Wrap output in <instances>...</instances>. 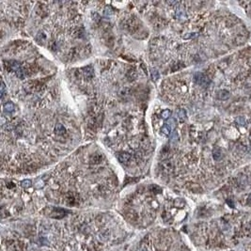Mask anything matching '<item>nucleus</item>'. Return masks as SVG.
I'll use <instances>...</instances> for the list:
<instances>
[{"mask_svg":"<svg viewBox=\"0 0 251 251\" xmlns=\"http://www.w3.org/2000/svg\"><path fill=\"white\" fill-rule=\"evenodd\" d=\"M70 212L65 210L63 208H58V207H53L50 209L49 211V216L50 217H53V218H56V219H61L63 218L64 216H66Z\"/></svg>","mask_w":251,"mask_h":251,"instance_id":"f257e3e1","label":"nucleus"},{"mask_svg":"<svg viewBox=\"0 0 251 251\" xmlns=\"http://www.w3.org/2000/svg\"><path fill=\"white\" fill-rule=\"evenodd\" d=\"M194 81L195 83H197V85H200L201 87H208L209 84H210V79L209 77L204 75L201 74V72H197V74L194 75Z\"/></svg>","mask_w":251,"mask_h":251,"instance_id":"f03ea898","label":"nucleus"},{"mask_svg":"<svg viewBox=\"0 0 251 251\" xmlns=\"http://www.w3.org/2000/svg\"><path fill=\"white\" fill-rule=\"evenodd\" d=\"M81 72H82L83 77L85 79H87V80L91 79L93 77V75H94V71H93L92 66H86V67L82 68Z\"/></svg>","mask_w":251,"mask_h":251,"instance_id":"7ed1b4c3","label":"nucleus"},{"mask_svg":"<svg viewBox=\"0 0 251 251\" xmlns=\"http://www.w3.org/2000/svg\"><path fill=\"white\" fill-rule=\"evenodd\" d=\"M79 202V197L74 193H70L66 197V203L70 206H75Z\"/></svg>","mask_w":251,"mask_h":251,"instance_id":"20e7f679","label":"nucleus"},{"mask_svg":"<svg viewBox=\"0 0 251 251\" xmlns=\"http://www.w3.org/2000/svg\"><path fill=\"white\" fill-rule=\"evenodd\" d=\"M138 251H151V244H150V240L148 236H146L142 240V242L140 243L138 248Z\"/></svg>","mask_w":251,"mask_h":251,"instance_id":"39448f33","label":"nucleus"},{"mask_svg":"<svg viewBox=\"0 0 251 251\" xmlns=\"http://www.w3.org/2000/svg\"><path fill=\"white\" fill-rule=\"evenodd\" d=\"M118 158H119V161H120V163H122V164H124V165H127V164L131 161L132 156H131V154L128 153V152H120V153L118 154Z\"/></svg>","mask_w":251,"mask_h":251,"instance_id":"423d86ee","label":"nucleus"},{"mask_svg":"<svg viewBox=\"0 0 251 251\" xmlns=\"http://www.w3.org/2000/svg\"><path fill=\"white\" fill-rule=\"evenodd\" d=\"M55 134L57 135H59V137H65V135L67 134L66 128L62 124L58 123L56 125V127H55Z\"/></svg>","mask_w":251,"mask_h":251,"instance_id":"0eeeda50","label":"nucleus"},{"mask_svg":"<svg viewBox=\"0 0 251 251\" xmlns=\"http://www.w3.org/2000/svg\"><path fill=\"white\" fill-rule=\"evenodd\" d=\"M103 160V156L100 153H95L90 157V164L91 165H100Z\"/></svg>","mask_w":251,"mask_h":251,"instance_id":"6e6552de","label":"nucleus"},{"mask_svg":"<svg viewBox=\"0 0 251 251\" xmlns=\"http://www.w3.org/2000/svg\"><path fill=\"white\" fill-rule=\"evenodd\" d=\"M126 77H127V79H128L130 82L134 81L135 79H137V77H138V72H137V71H135L134 69H130V70L127 71Z\"/></svg>","mask_w":251,"mask_h":251,"instance_id":"1a4fd4ad","label":"nucleus"},{"mask_svg":"<svg viewBox=\"0 0 251 251\" xmlns=\"http://www.w3.org/2000/svg\"><path fill=\"white\" fill-rule=\"evenodd\" d=\"M213 157L215 161H218V160H220L221 157H222V152L220 149H217L215 148L214 151H213Z\"/></svg>","mask_w":251,"mask_h":251,"instance_id":"9d476101","label":"nucleus"},{"mask_svg":"<svg viewBox=\"0 0 251 251\" xmlns=\"http://www.w3.org/2000/svg\"><path fill=\"white\" fill-rule=\"evenodd\" d=\"M229 97V92L226 89H222L218 92V98L220 100H227Z\"/></svg>","mask_w":251,"mask_h":251,"instance_id":"9b49d317","label":"nucleus"},{"mask_svg":"<svg viewBox=\"0 0 251 251\" xmlns=\"http://www.w3.org/2000/svg\"><path fill=\"white\" fill-rule=\"evenodd\" d=\"M177 116L182 121H184L187 119V115H186V112H185L184 109H179L177 111Z\"/></svg>","mask_w":251,"mask_h":251,"instance_id":"f8f14e48","label":"nucleus"},{"mask_svg":"<svg viewBox=\"0 0 251 251\" xmlns=\"http://www.w3.org/2000/svg\"><path fill=\"white\" fill-rule=\"evenodd\" d=\"M151 77L154 82H156L159 79V71L156 69H152L151 70Z\"/></svg>","mask_w":251,"mask_h":251,"instance_id":"ddd939ff","label":"nucleus"},{"mask_svg":"<svg viewBox=\"0 0 251 251\" xmlns=\"http://www.w3.org/2000/svg\"><path fill=\"white\" fill-rule=\"evenodd\" d=\"M14 109H15V106H14V104L12 103H7L4 106V110L6 112H9V113L13 112Z\"/></svg>","mask_w":251,"mask_h":251,"instance_id":"4468645a","label":"nucleus"},{"mask_svg":"<svg viewBox=\"0 0 251 251\" xmlns=\"http://www.w3.org/2000/svg\"><path fill=\"white\" fill-rule=\"evenodd\" d=\"M161 132H162V134H163L164 135H169V134H170L171 128H170L169 125H167V124L166 123V124L164 125V126L161 128Z\"/></svg>","mask_w":251,"mask_h":251,"instance_id":"2eb2a0df","label":"nucleus"},{"mask_svg":"<svg viewBox=\"0 0 251 251\" xmlns=\"http://www.w3.org/2000/svg\"><path fill=\"white\" fill-rule=\"evenodd\" d=\"M45 38H46V35L44 32H40V33H38V35L36 37V40L40 44H43L45 40Z\"/></svg>","mask_w":251,"mask_h":251,"instance_id":"dca6fc26","label":"nucleus"},{"mask_svg":"<svg viewBox=\"0 0 251 251\" xmlns=\"http://www.w3.org/2000/svg\"><path fill=\"white\" fill-rule=\"evenodd\" d=\"M150 190H151V192H152V193H154V194H159V193L162 192L161 187H159V186H157V185H152V186L150 187Z\"/></svg>","mask_w":251,"mask_h":251,"instance_id":"f3484780","label":"nucleus"},{"mask_svg":"<svg viewBox=\"0 0 251 251\" xmlns=\"http://www.w3.org/2000/svg\"><path fill=\"white\" fill-rule=\"evenodd\" d=\"M31 184H32V182H31L30 180H24L22 183H21V186H22L23 188H29L31 186Z\"/></svg>","mask_w":251,"mask_h":251,"instance_id":"a211bd4d","label":"nucleus"},{"mask_svg":"<svg viewBox=\"0 0 251 251\" xmlns=\"http://www.w3.org/2000/svg\"><path fill=\"white\" fill-rule=\"evenodd\" d=\"M178 139H179V135H178V133L176 131H174L171 135H170V142L171 143H175Z\"/></svg>","mask_w":251,"mask_h":251,"instance_id":"6ab92c4d","label":"nucleus"},{"mask_svg":"<svg viewBox=\"0 0 251 251\" xmlns=\"http://www.w3.org/2000/svg\"><path fill=\"white\" fill-rule=\"evenodd\" d=\"M170 115H171V113H170L169 110H164V111L161 113V116H162V118H163L164 120H167V119H169V118L170 117Z\"/></svg>","mask_w":251,"mask_h":251,"instance_id":"aec40b11","label":"nucleus"},{"mask_svg":"<svg viewBox=\"0 0 251 251\" xmlns=\"http://www.w3.org/2000/svg\"><path fill=\"white\" fill-rule=\"evenodd\" d=\"M85 35V30H84V28H78L77 30H76V37L77 38H79V39H81V38H83V36Z\"/></svg>","mask_w":251,"mask_h":251,"instance_id":"412c9836","label":"nucleus"},{"mask_svg":"<svg viewBox=\"0 0 251 251\" xmlns=\"http://www.w3.org/2000/svg\"><path fill=\"white\" fill-rule=\"evenodd\" d=\"M127 217L131 220H134V219H137V214L133 211H129L128 214H127Z\"/></svg>","mask_w":251,"mask_h":251,"instance_id":"4be33fe9","label":"nucleus"},{"mask_svg":"<svg viewBox=\"0 0 251 251\" xmlns=\"http://www.w3.org/2000/svg\"><path fill=\"white\" fill-rule=\"evenodd\" d=\"M245 41V37L244 36H239L236 38V44H241Z\"/></svg>","mask_w":251,"mask_h":251,"instance_id":"5701e85b","label":"nucleus"},{"mask_svg":"<svg viewBox=\"0 0 251 251\" xmlns=\"http://www.w3.org/2000/svg\"><path fill=\"white\" fill-rule=\"evenodd\" d=\"M228 62L222 61V62H220V63H219V68H221L222 70H224V69H226L228 67Z\"/></svg>","mask_w":251,"mask_h":251,"instance_id":"b1692460","label":"nucleus"},{"mask_svg":"<svg viewBox=\"0 0 251 251\" xmlns=\"http://www.w3.org/2000/svg\"><path fill=\"white\" fill-rule=\"evenodd\" d=\"M167 125H169L170 126V128L172 129V128H174L175 126H176V123H175V120H172V119H170L169 121H167V123H166Z\"/></svg>","mask_w":251,"mask_h":251,"instance_id":"393cba45","label":"nucleus"},{"mask_svg":"<svg viewBox=\"0 0 251 251\" xmlns=\"http://www.w3.org/2000/svg\"><path fill=\"white\" fill-rule=\"evenodd\" d=\"M236 122L239 123L240 125H245V124H246V121H245V120H244L242 117H238V118L236 119Z\"/></svg>","mask_w":251,"mask_h":251,"instance_id":"a878e982","label":"nucleus"},{"mask_svg":"<svg viewBox=\"0 0 251 251\" xmlns=\"http://www.w3.org/2000/svg\"><path fill=\"white\" fill-rule=\"evenodd\" d=\"M92 17H93V19H94V21H95L96 23H98V22H100V20H101V18H100V16H99V14H97V13H93V15H92Z\"/></svg>","mask_w":251,"mask_h":251,"instance_id":"bb28decb","label":"nucleus"},{"mask_svg":"<svg viewBox=\"0 0 251 251\" xmlns=\"http://www.w3.org/2000/svg\"><path fill=\"white\" fill-rule=\"evenodd\" d=\"M5 90H6V87H5V84H4V82H2V84H1V96H2V97L4 96Z\"/></svg>","mask_w":251,"mask_h":251,"instance_id":"cd10ccee","label":"nucleus"},{"mask_svg":"<svg viewBox=\"0 0 251 251\" xmlns=\"http://www.w3.org/2000/svg\"><path fill=\"white\" fill-rule=\"evenodd\" d=\"M7 187L9 188V189H12V188H14V187H15V184H13L12 183H7Z\"/></svg>","mask_w":251,"mask_h":251,"instance_id":"c85d7f7f","label":"nucleus"},{"mask_svg":"<svg viewBox=\"0 0 251 251\" xmlns=\"http://www.w3.org/2000/svg\"><path fill=\"white\" fill-rule=\"evenodd\" d=\"M247 202H248V204H251V195L248 197V198H247Z\"/></svg>","mask_w":251,"mask_h":251,"instance_id":"c756f323","label":"nucleus"}]
</instances>
